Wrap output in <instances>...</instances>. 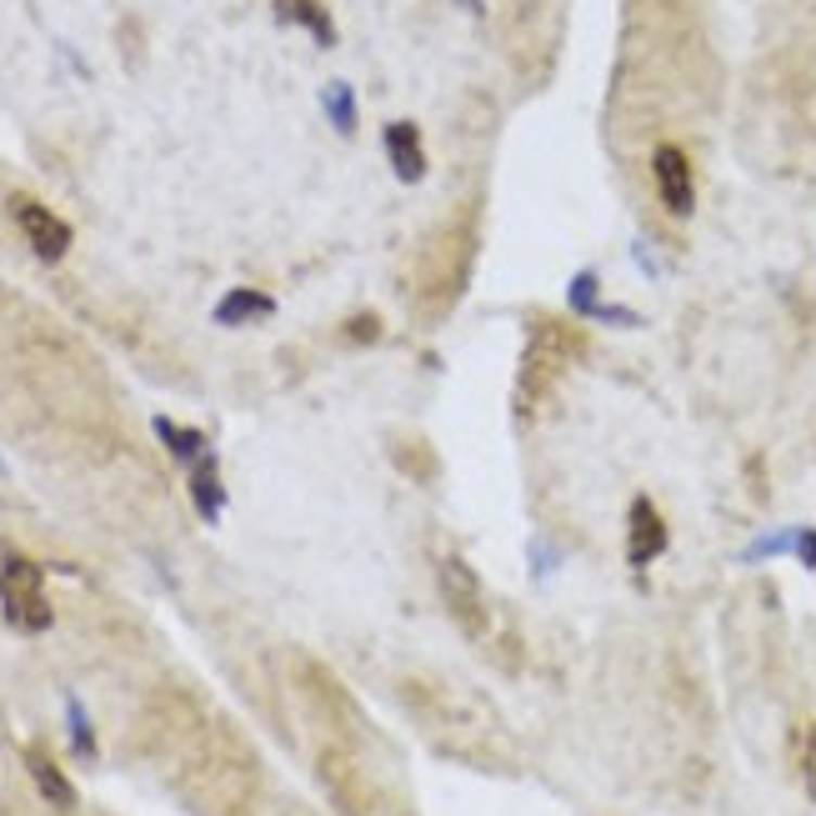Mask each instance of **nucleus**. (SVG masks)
<instances>
[{"label":"nucleus","instance_id":"4468645a","mask_svg":"<svg viewBox=\"0 0 816 816\" xmlns=\"http://www.w3.org/2000/svg\"><path fill=\"white\" fill-rule=\"evenodd\" d=\"M566 301H571V311L591 321V311L601 306V276L597 271H576V276H571V296Z\"/></svg>","mask_w":816,"mask_h":816},{"label":"nucleus","instance_id":"dca6fc26","mask_svg":"<svg viewBox=\"0 0 816 816\" xmlns=\"http://www.w3.org/2000/svg\"><path fill=\"white\" fill-rule=\"evenodd\" d=\"M341 336H346L350 346H371V341H381V316H371V311L350 316V321L341 326Z\"/></svg>","mask_w":816,"mask_h":816},{"label":"nucleus","instance_id":"2eb2a0df","mask_svg":"<svg viewBox=\"0 0 816 816\" xmlns=\"http://www.w3.org/2000/svg\"><path fill=\"white\" fill-rule=\"evenodd\" d=\"M781 551H796V532H772L762 541H752L741 551V561H766V557H781Z\"/></svg>","mask_w":816,"mask_h":816},{"label":"nucleus","instance_id":"423d86ee","mask_svg":"<svg viewBox=\"0 0 816 816\" xmlns=\"http://www.w3.org/2000/svg\"><path fill=\"white\" fill-rule=\"evenodd\" d=\"M441 591H446V607L456 611V622L467 626V632H481V611H486V601H481V582H476V571L467 566V561H446L441 566Z\"/></svg>","mask_w":816,"mask_h":816},{"label":"nucleus","instance_id":"6ab92c4d","mask_svg":"<svg viewBox=\"0 0 816 816\" xmlns=\"http://www.w3.org/2000/svg\"><path fill=\"white\" fill-rule=\"evenodd\" d=\"M557 551H551V546H541V541H532V576L536 582H541V576H551V566H557Z\"/></svg>","mask_w":816,"mask_h":816},{"label":"nucleus","instance_id":"f3484780","mask_svg":"<svg viewBox=\"0 0 816 816\" xmlns=\"http://www.w3.org/2000/svg\"><path fill=\"white\" fill-rule=\"evenodd\" d=\"M591 321L597 326H641V316L626 311V306H607V301H601L597 311H591Z\"/></svg>","mask_w":816,"mask_h":816},{"label":"nucleus","instance_id":"f257e3e1","mask_svg":"<svg viewBox=\"0 0 816 816\" xmlns=\"http://www.w3.org/2000/svg\"><path fill=\"white\" fill-rule=\"evenodd\" d=\"M0 611L15 632L40 636L55 626V611L46 601V571L30 557H5L0 561Z\"/></svg>","mask_w":816,"mask_h":816},{"label":"nucleus","instance_id":"aec40b11","mask_svg":"<svg viewBox=\"0 0 816 816\" xmlns=\"http://www.w3.org/2000/svg\"><path fill=\"white\" fill-rule=\"evenodd\" d=\"M461 5H471V11H476V15H481V0H461Z\"/></svg>","mask_w":816,"mask_h":816},{"label":"nucleus","instance_id":"412c9836","mask_svg":"<svg viewBox=\"0 0 816 816\" xmlns=\"http://www.w3.org/2000/svg\"><path fill=\"white\" fill-rule=\"evenodd\" d=\"M0 471H5V456H0Z\"/></svg>","mask_w":816,"mask_h":816},{"label":"nucleus","instance_id":"f8f14e48","mask_svg":"<svg viewBox=\"0 0 816 816\" xmlns=\"http://www.w3.org/2000/svg\"><path fill=\"white\" fill-rule=\"evenodd\" d=\"M65 731H71V752H76L80 762H95V756H101L95 726H91V716H86V706H80V697H65Z\"/></svg>","mask_w":816,"mask_h":816},{"label":"nucleus","instance_id":"9d476101","mask_svg":"<svg viewBox=\"0 0 816 816\" xmlns=\"http://www.w3.org/2000/svg\"><path fill=\"white\" fill-rule=\"evenodd\" d=\"M151 431H156V441L166 446L170 456H176V461H181V467H195V461H201V456L211 451V436H206V431L176 426L170 416H156V421H151Z\"/></svg>","mask_w":816,"mask_h":816},{"label":"nucleus","instance_id":"9b49d317","mask_svg":"<svg viewBox=\"0 0 816 816\" xmlns=\"http://www.w3.org/2000/svg\"><path fill=\"white\" fill-rule=\"evenodd\" d=\"M276 15L291 21V26H306L316 46H336V21L321 0H276Z\"/></svg>","mask_w":816,"mask_h":816},{"label":"nucleus","instance_id":"f03ea898","mask_svg":"<svg viewBox=\"0 0 816 816\" xmlns=\"http://www.w3.org/2000/svg\"><path fill=\"white\" fill-rule=\"evenodd\" d=\"M651 181H656L661 206L672 211L676 220H687L691 211H697V181H691V161L681 145L661 141L656 151H651Z\"/></svg>","mask_w":816,"mask_h":816},{"label":"nucleus","instance_id":"ddd939ff","mask_svg":"<svg viewBox=\"0 0 816 816\" xmlns=\"http://www.w3.org/2000/svg\"><path fill=\"white\" fill-rule=\"evenodd\" d=\"M321 105H326V116H331V126H336L341 136H356L361 111H356V91H350L346 80H331V86L321 91Z\"/></svg>","mask_w":816,"mask_h":816},{"label":"nucleus","instance_id":"1a4fd4ad","mask_svg":"<svg viewBox=\"0 0 816 816\" xmlns=\"http://www.w3.org/2000/svg\"><path fill=\"white\" fill-rule=\"evenodd\" d=\"M26 772H30V781H36L40 796H46L51 806H61V812H71V806H76V787L65 781V772L46 752H40V747H26Z\"/></svg>","mask_w":816,"mask_h":816},{"label":"nucleus","instance_id":"6e6552de","mask_svg":"<svg viewBox=\"0 0 816 816\" xmlns=\"http://www.w3.org/2000/svg\"><path fill=\"white\" fill-rule=\"evenodd\" d=\"M276 311V296H266V291H256V285H235V291H226V296L216 301V326H251V321H266V316Z\"/></svg>","mask_w":816,"mask_h":816},{"label":"nucleus","instance_id":"39448f33","mask_svg":"<svg viewBox=\"0 0 816 816\" xmlns=\"http://www.w3.org/2000/svg\"><path fill=\"white\" fill-rule=\"evenodd\" d=\"M381 151H386L391 170H396L406 186L426 181V145H421V126H416V120H391V126L381 130Z\"/></svg>","mask_w":816,"mask_h":816},{"label":"nucleus","instance_id":"20e7f679","mask_svg":"<svg viewBox=\"0 0 816 816\" xmlns=\"http://www.w3.org/2000/svg\"><path fill=\"white\" fill-rule=\"evenodd\" d=\"M666 546H672V532H666L661 511L651 506V496H636L632 511H626V561L636 571H647Z\"/></svg>","mask_w":816,"mask_h":816},{"label":"nucleus","instance_id":"7ed1b4c3","mask_svg":"<svg viewBox=\"0 0 816 816\" xmlns=\"http://www.w3.org/2000/svg\"><path fill=\"white\" fill-rule=\"evenodd\" d=\"M11 216L40 260H61L65 251H71V226H65L51 206H40L36 195H11Z\"/></svg>","mask_w":816,"mask_h":816},{"label":"nucleus","instance_id":"0eeeda50","mask_svg":"<svg viewBox=\"0 0 816 816\" xmlns=\"http://www.w3.org/2000/svg\"><path fill=\"white\" fill-rule=\"evenodd\" d=\"M186 492H191L195 517L206 521V526H216L220 511H226V486H220V461H216V451H206V456H201V461L191 467V476H186Z\"/></svg>","mask_w":816,"mask_h":816},{"label":"nucleus","instance_id":"a211bd4d","mask_svg":"<svg viewBox=\"0 0 816 816\" xmlns=\"http://www.w3.org/2000/svg\"><path fill=\"white\" fill-rule=\"evenodd\" d=\"M796 561H802L806 571H816V526H802V532H796Z\"/></svg>","mask_w":816,"mask_h":816}]
</instances>
